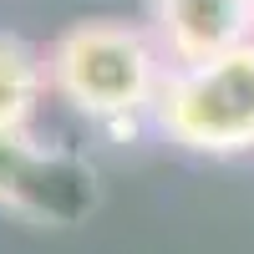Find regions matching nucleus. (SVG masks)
<instances>
[{"mask_svg": "<svg viewBox=\"0 0 254 254\" xmlns=\"http://www.w3.org/2000/svg\"><path fill=\"white\" fill-rule=\"evenodd\" d=\"M168 66L208 61L254 41V0H147Z\"/></svg>", "mask_w": 254, "mask_h": 254, "instance_id": "20e7f679", "label": "nucleus"}, {"mask_svg": "<svg viewBox=\"0 0 254 254\" xmlns=\"http://www.w3.org/2000/svg\"><path fill=\"white\" fill-rule=\"evenodd\" d=\"M46 92H51L46 51H36L31 41L0 31V132L26 137L41 102H46Z\"/></svg>", "mask_w": 254, "mask_h": 254, "instance_id": "39448f33", "label": "nucleus"}, {"mask_svg": "<svg viewBox=\"0 0 254 254\" xmlns=\"http://www.w3.org/2000/svg\"><path fill=\"white\" fill-rule=\"evenodd\" d=\"M46 71H51V92L71 112L117 127V122H137L142 112L153 117V102L168 76V56L153 26L102 15V20H76L51 41Z\"/></svg>", "mask_w": 254, "mask_h": 254, "instance_id": "f257e3e1", "label": "nucleus"}, {"mask_svg": "<svg viewBox=\"0 0 254 254\" xmlns=\"http://www.w3.org/2000/svg\"><path fill=\"white\" fill-rule=\"evenodd\" d=\"M158 132L203 158L254 153V41L208 61L168 66L163 92L153 102Z\"/></svg>", "mask_w": 254, "mask_h": 254, "instance_id": "f03ea898", "label": "nucleus"}, {"mask_svg": "<svg viewBox=\"0 0 254 254\" xmlns=\"http://www.w3.org/2000/svg\"><path fill=\"white\" fill-rule=\"evenodd\" d=\"M102 203V173L66 147L0 132V214L41 229L87 224Z\"/></svg>", "mask_w": 254, "mask_h": 254, "instance_id": "7ed1b4c3", "label": "nucleus"}]
</instances>
